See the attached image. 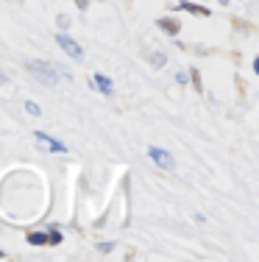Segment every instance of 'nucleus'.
Wrapping results in <instances>:
<instances>
[{"label": "nucleus", "mask_w": 259, "mask_h": 262, "mask_svg": "<svg viewBox=\"0 0 259 262\" xmlns=\"http://www.w3.org/2000/svg\"><path fill=\"white\" fill-rule=\"evenodd\" d=\"M178 9H181V11H190V14H198V17H209V14H212V11L206 9V6H198V3H187V0H181V3H178Z\"/></svg>", "instance_id": "obj_7"}, {"label": "nucleus", "mask_w": 259, "mask_h": 262, "mask_svg": "<svg viewBox=\"0 0 259 262\" xmlns=\"http://www.w3.org/2000/svg\"><path fill=\"white\" fill-rule=\"evenodd\" d=\"M26 70H28V73H34L36 81H42L45 86L59 84V76L73 78L70 73L64 70V67H56V64H51V61H26Z\"/></svg>", "instance_id": "obj_1"}, {"label": "nucleus", "mask_w": 259, "mask_h": 262, "mask_svg": "<svg viewBox=\"0 0 259 262\" xmlns=\"http://www.w3.org/2000/svg\"><path fill=\"white\" fill-rule=\"evenodd\" d=\"M164 61H168V56H164V53H153V56H151V67H153V70L164 67Z\"/></svg>", "instance_id": "obj_9"}, {"label": "nucleus", "mask_w": 259, "mask_h": 262, "mask_svg": "<svg viewBox=\"0 0 259 262\" xmlns=\"http://www.w3.org/2000/svg\"><path fill=\"white\" fill-rule=\"evenodd\" d=\"M190 76H193V84H195V90L201 92V90H203V86H201V73H198V70H193Z\"/></svg>", "instance_id": "obj_12"}, {"label": "nucleus", "mask_w": 259, "mask_h": 262, "mask_svg": "<svg viewBox=\"0 0 259 262\" xmlns=\"http://www.w3.org/2000/svg\"><path fill=\"white\" fill-rule=\"evenodd\" d=\"M112 248H114V243H98V251L101 254H109Z\"/></svg>", "instance_id": "obj_13"}, {"label": "nucleus", "mask_w": 259, "mask_h": 262, "mask_svg": "<svg viewBox=\"0 0 259 262\" xmlns=\"http://www.w3.org/2000/svg\"><path fill=\"white\" fill-rule=\"evenodd\" d=\"M73 3H76L81 11H86V9H89V0H73Z\"/></svg>", "instance_id": "obj_14"}, {"label": "nucleus", "mask_w": 259, "mask_h": 262, "mask_svg": "<svg viewBox=\"0 0 259 262\" xmlns=\"http://www.w3.org/2000/svg\"><path fill=\"white\" fill-rule=\"evenodd\" d=\"M26 112H28V115H36V117L42 115V109H39V106H36L34 101H26Z\"/></svg>", "instance_id": "obj_11"}, {"label": "nucleus", "mask_w": 259, "mask_h": 262, "mask_svg": "<svg viewBox=\"0 0 259 262\" xmlns=\"http://www.w3.org/2000/svg\"><path fill=\"white\" fill-rule=\"evenodd\" d=\"M148 157L156 162L162 170H173V165H176V162H173V157L164 151V148H148Z\"/></svg>", "instance_id": "obj_4"}, {"label": "nucleus", "mask_w": 259, "mask_h": 262, "mask_svg": "<svg viewBox=\"0 0 259 262\" xmlns=\"http://www.w3.org/2000/svg\"><path fill=\"white\" fill-rule=\"evenodd\" d=\"M92 86H95L98 92H103L106 98H112V95H114V84H112V78L103 76V73H95V76H92Z\"/></svg>", "instance_id": "obj_5"}, {"label": "nucleus", "mask_w": 259, "mask_h": 262, "mask_svg": "<svg viewBox=\"0 0 259 262\" xmlns=\"http://www.w3.org/2000/svg\"><path fill=\"white\" fill-rule=\"evenodd\" d=\"M56 45L64 51L70 59H76V61H81L84 59V51H81V45H78L73 36H67V34H56Z\"/></svg>", "instance_id": "obj_2"}, {"label": "nucleus", "mask_w": 259, "mask_h": 262, "mask_svg": "<svg viewBox=\"0 0 259 262\" xmlns=\"http://www.w3.org/2000/svg\"><path fill=\"white\" fill-rule=\"evenodd\" d=\"M156 26L162 28L164 34H170V36H178V34H181V23L173 20V17H162V20H156Z\"/></svg>", "instance_id": "obj_6"}, {"label": "nucleus", "mask_w": 259, "mask_h": 262, "mask_svg": "<svg viewBox=\"0 0 259 262\" xmlns=\"http://www.w3.org/2000/svg\"><path fill=\"white\" fill-rule=\"evenodd\" d=\"M6 81H9V78H6V76H3V73H0V84H6Z\"/></svg>", "instance_id": "obj_15"}, {"label": "nucleus", "mask_w": 259, "mask_h": 262, "mask_svg": "<svg viewBox=\"0 0 259 262\" xmlns=\"http://www.w3.org/2000/svg\"><path fill=\"white\" fill-rule=\"evenodd\" d=\"M26 240H28V246H48V234H42V232H28Z\"/></svg>", "instance_id": "obj_8"}, {"label": "nucleus", "mask_w": 259, "mask_h": 262, "mask_svg": "<svg viewBox=\"0 0 259 262\" xmlns=\"http://www.w3.org/2000/svg\"><path fill=\"white\" fill-rule=\"evenodd\" d=\"M220 3H223V6H229V0H220Z\"/></svg>", "instance_id": "obj_16"}, {"label": "nucleus", "mask_w": 259, "mask_h": 262, "mask_svg": "<svg viewBox=\"0 0 259 262\" xmlns=\"http://www.w3.org/2000/svg\"><path fill=\"white\" fill-rule=\"evenodd\" d=\"M36 142H42V145H45V151H51V154H67L64 142L53 140L51 134H45V131H36Z\"/></svg>", "instance_id": "obj_3"}, {"label": "nucleus", "mask_w": 259, "mask_h": 262, "mask_svg": "<svg viewBox=\"0 0 259 262\" xmlns=\"http://www.w3.org/2000/svg\"><path fill=\"white\" fill-rule=\"evenodd\" d=\"M61 240H64V237H61L59 229H51V234H48V246H59Z\"/></svg>", "instance_id": "obj_10"}, {"label": "nucleus", "mask_w": 259, "mask_h": 262, "mask_svg": "<svg viewBox=\"0 0 259 262\" xmlns=\"http://www.w3.org/2000/svg\"><path fill=\"white\" fill-rule=\"evenodd\" d=\"M0 257H3V251H0Z\"/></svg>", "instance_id": "obj_17"}]
</instances>
